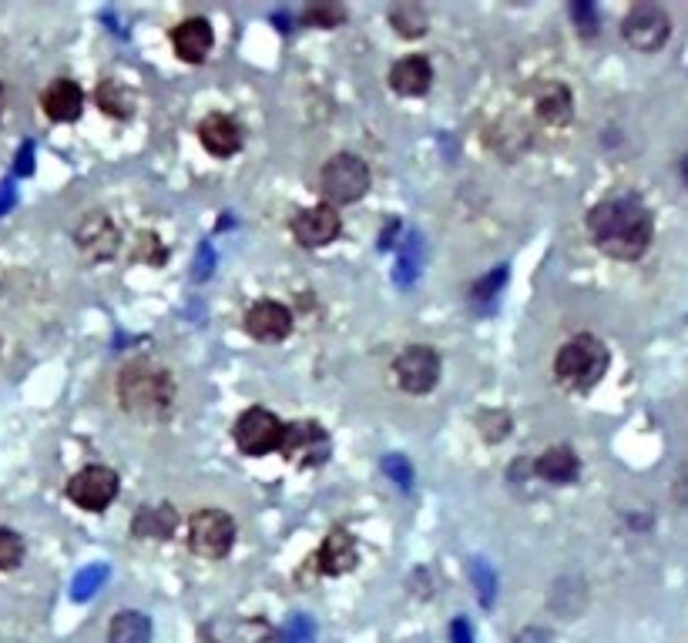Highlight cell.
I'll list each match as a JSON object with an SVG mask.
<instances>
[{
    "instance_id": "obj_28",
    "label": "cell",
    "mask_w": 688,
    "mask_h": 643,
    "mask_svg": "<svg viewBox=\"0 0 688 643\" xmlns=\"http://www.w3.org/2000/svg\"><path fill=\"white\" fill-rule=\"evenodd\" d=\"M104 576H108L104 566H88L84 573L74 576V583H71V596H74V600H88V596L104 583Z\"/></svg>"
},
{
    "instance_id": "obj_19",
    "label": "cell",
    "mask_w": 688,
    "mask_h": 643,
    "mask_svg": "<svg viewBox=\"0 0 688 643\" xmlns=\"http://www.w3.org/2000/svg\"><path fill=\"white\" fill-rule=\"evenodd\" d=\"M433 84V68L427 58L413 54V58H403L390 68V88L403 98H423Z\"/></svg>"
},
{
    "instance_id": "obj_37",
    "label": "cell",
    "mask_w": 688,
    "mask_h": 643,
    "mask_svg": "<svg viewBox=\"0 0 688 643\" xmlns=\"http://www.w3.org/2000/svg\"><path fill=\"white\" fill-rule=\"evenodd\" d=\"M678 171H681V181H685V188H688V154L681 158V164H678Z\"/></svg>"
},
{
    "instance_id": "obj_22",
    "label": "cell",
    "mask_w": 688,
    "mask_h": 643,
    "mask_svg": "<svg viewBox=\"0 0 688 643\" xmlns=\"http://www.w3.org/2000/svg\"><path fill=\"white\" fill-rule=\"evenodd\" d=\"M548 606L561 616V620H575L585 606H588V583L578 576H565L551 586V600Z\"/></svg>"
},
{
    "instance_id": "obj_7",
    "label": "cell",
    "mask_w": 688,
    "mask_h": 643,
    "mask_svg": "<svg viewBox=\"0 0 688 643\" xmlns=\"http://www.w3.org/2000/svg\"><path fill=\"white\" fill-rule=\"evenodd\" d=\"M189 546L202 560H222L236 546V520L226 510H199L189 523Z\"/></svg>"
},
{
    "instance_id": "obj_31",
    "label": "cell",
    "mask_w": 688,
    "mask_h": 643,
    "mask_svg": "<svg viewBox=\"0 0 688 643\" xmlns=\"http://www.w3.org/2000/svg\"><path fill=\"white\" fill-rule=\"evenodd\" d=\"M302 21L316 24V28H336V24L347 21V11H342V8H309L302 14Z\"/></svg>"
},
{
    "instance_id": "obj_26",
    "label": "cell",
    "mask_w": 688,
    "mask_h": 643,
    "mask_svg": "<svg viewBox=\"0 0 688 643\" xmlns=\"http://www.w3.org/2000/svg\"><path fill=\"white\" fill-rule=\"evenodd\" d=\"M24 560V540L18 530L0 526V570H18Z\"/></svg>"
},
{
    "instance_id": "obj_25",
    "label": "cell",
    "mask_w": 688,
    "mask_h": 643,
    "mask_svg": "<svg viewBox=\"0 0 688 643\" xmlns=\"http://www.w3.org/2000/svg\"><path fill=\"white\" fill-rule=\"evenodd\" d=\"M390 24H393V31L400 34V38H423L427 31H430V18H427V11L420 8V4H397L393 11H390Z\"/></svg>"
},
{
    "instance_id": "obj_36",
    "label": "cell",
    "mask_w": 688,
    "mask_h": 643,
    "mask_svg": "<svg viewBox=\"0 0 688 643\" xmlns=\"http://www.w3.org/2000/svg\"><path fill=\"white\" fill-rule=\"evenodd\" d=\"M671 496L681 503V506H688V463L678 470V476H675V490H671Z\"/></svg>"
},
{
    "instance_id": "obj_6",
    "label": "cell",
    "mask_w": 688,
    "mask_h": 643,
    "mask_svg": "<svg viewBox=\"0 0 688 643\" xmlns=\"http://www.w3.org/2000/svg\"><path fill=\"white\" fill-rule=\"evenodd\" d=\"M621 38L638 54H655L671 38V18L658 4H635L621 21Z\"/></svg>"
},
{
    "instance_id": "obj_27",
    "label": "cell",
    "mask_w": 688,
    "mask_h": 643,
    "mask_svg": "<svg viewBox=\"0 0 688 643\" xmlns=\"http://www.w3.org/2000/svg\"><path fill=\"white\" fill-rule=\"evenodd\" d=\"M279 643H316V623L312 616L306 613H296L286 620L282 633H279Z\"/></svg>"
},
{
    "instance_id": "obj_17",
    "label": "cell",
    "mask_w": 688,
    "mask_h": 643,
    "mask_svg": "<svg viewBox=\"0 0 688 643\" xmlns=\"http://www.w3.org/2000/svg\"><path fill=\"white\" fill-rule=\"evenodd\" d=\"M199 141L216 158H232L242 148V128L229 114H209L199 124Z\"/></svg>"
},
{
    "instance_id": "obj_20",
    "label": "cell",
    "mask_w": 688,
    "mask_h": 643,
    "mask_svg": "<svg viewBox=\"0 0 688 643\" xmlns=\"http://www.w3.org/2000/svg\"><path fill=\"white\" fill-rule=\"evenodd\" d=\"M134 536L141 540H168L179 530V513L171 510V503H158V506H141L134 523H131Z\"/></svg>"
},
{
    "instance_id": "obj_8",
    "label": "cell",
    "mask_w": 688,
    "mask_h": 643,
    "mask_svg": "<svg viewBox=\"0 0 688 643\" xmlns=\"http://www.w3.org/2000/svg\"><path fill=\"white\" fill-rule=\"evenodd\" d=\"M279 453L299 466V470H316L329 460L332 453V443H329V433L319 425V422H289L286 433H282V443H279Z\"/></svg>"
},
{
    "instance_id": "obj_24",
    "label": "cell",
    "mask_w": 688,
    "mask_h": 643,
    "mask_svg": "<svg viewBox=\"0 0 688 643\" xmlns=\"http://www.w3.org/2000/svg\"><path fill=\"white\" fill-rule=\"evenodd\" d=\"M94 101H98V108H101L104 114H111V118H131V111H134V94H131L121 81H114V78H104V81L98 84Z\"/></svg>"
},
{
    "instance_id": "obj_5",
    "label": "cell",
    "mask_w": 688,
    "mask_h": 643,
    "mask_svg": "<svg viewBox=\"0 0 688 643\" xmlns=\"http://www.w3.org/2000/svg\"><path fill=\"white\" fill-rule=\"evenodd\" d=\"M282 433H286V422L269 412V409H246L236 425H232V440L236 446L246 453V456H266V453H276L279 443H282Z\"/></svg>"
},
{
    "instance_id": "obj_13",
    "label": "cell",
    "mask_w": 688,
    "mask_h": 643,
    "mask_svg": "<svg viewBox=\"0 0 688 643\" xmlns=\"http://www.w3.org/2000/svg\"><path fill=\"white\" fill-rule=\"evenodd\" d=\"M246 332L256 342H282L292 332V312L282 302L262 299L246 312Z\"/></svg>"
},
{
    "instance_id": "obj_4",
    "label": "cell",
    "mask_w": 688,
    "mask_h": 643,
    "mask_svg": "<svg viewBox=\"0 0 688 643\" xmlns=\"http://www.w3.org/2000/svg\"><path fill=\"white\" fill-rule=\"evenodd\" d=\"M319 191L332 204H353L370 191V168L360 154H332L319 171Z\"/></svg>"
},
{
    "instance_id": "obj_32",
    "label": "cell",
    "mask_w": 688,
    "mask_h": 643,
    "mask_svg": "<svg viewBox=\"0 0 688 643\" xmlns=\"http://www.w3.org/2000/svg\"><path fill=\"white\" fill-rule=\"evenodd\" d=\"M383 470H387L393 480H400V486H403V490H410L413 473H410V463H407L403 456H387V460H383Z\"/></svg>"
},
{
    "instance_id": "obj_29",
    "label": "cell",
    "mask_w": 688,
    "mask_h": 643,
    "mask_svg": "<svg viewBox=\"0 0 688 643\" xmlns=\"http://www.w3.org/2000/svg\"><path fill=\"white\" fill-rule=\"evenodd\" d=\"M507 285V265H497L490 275H483L477 285H473V302H487V299H497L500 289Z\"/></svg>"
},
{
    "instance_id": "obj_2",
    "label": "cell",
    "mask_w": 688,
    "mask_h": 643,
    "mask_svg": "<svg viewBox=\"0 0 688 643\" xmlns=\"http://www.w3.org/2000/svg\"><path fill=\"white\" fill-rule=\"evenodd\" d=\"M176 399H179L176 375L151 359H134L118 375V402L124 412L138 419L148 422L168 419L171 409H176Z\"/></svg>"
},
{
    "instance_id": "obj_30",
    "label": "cell",
    "mask_w": 688,
    "mask_h": 643,
    "mask_svg": "<svg viewBox=\"0 0 688 643\" xmlns=\"http://www.w3.org/2000/svg\"><path fill=\"white\" fill-rule=\"evenodd\" d=\"M470 576H473V586L480 590V600H483V603H493L497 580H493L490 566H487L483 560H473V563H470Z\"/></svg>"
},
{
    "instance_id": "obj_12",
    "label": "cell",
    "mask_w": 688,
    "mask_h": 643,
    "mask_svg": "<svg viewBox=\"0 0 688 643\" xmlns=\"http://www.w3.org/2000/svg\"><path fill=\"white\" fill-rule=\"evenodd\" d=\"M74 242H78V249L88 259L101 262V259H111L118 252L121 235H118L114 222L108 219L104 211H88L84 219L78 222V229H74Z\"/></svg>"
},
{
    "instance_id": "obj_9",
    "label": "cell",
    "mask_w": 688,
    "mask_h": 643,
    "mask_svg": "<svg viewBox=\"0 0 688 643\" xmlns=\"http://www.w3.org/2000/svg\"><path fill=\"white\" fill-rule=\"evenodd\" d=\"M68 500L84 513H104L118 496V473L108 466H84L68 480Z\"/></svg>"
},
{
    "instance_id": "obj_23",
    "label": "cell",
    "mask_w": 688,
    "mask_h": 643,
    "mask_svg": "<svg viewBox=\"0 0 688 643\" xmlns=\"http://www.w3.org/2000/svg\"><path fill=\"white\" fill-rule=\"evenodd\" d=\"M108 643H151V620L141 610L114 613L108 626Z\"/></svg>"
},
{
    "instance_id": "obj_35",
    "label": "cell",
    "mask_w": 688,
    "mask_h": 643,
    "mask_svg": "<svg viewBox=\"0 0 688 643\" xmlns=\"http://www.w3.org/2000/svg\"><path fill=\"white\" fill-rule=\"evenodd\" d=\"M450 643H473V633H470V623L463 616H457L450 623Z\"/></svg>"
},
{
    "instance_id": "obj_14",
    "label": "cell",
    "mask_w": 688,
    "mask_h": 643,
    "mask_svg": "<svg viewBox=\"0 0 688 643\" xmlns=\"http://www.w3.org/2000/svg\"><path fill=\"white\" fill-rule=\"evenodd\" d=\"M357 563H360V550H357L353 533H347V530H332L322 540V546H319V553L312 560V566L322 576H342V573H350Z\"/></svg>"
},
{
    "instance_id": "obj_33",
    "label": "cell",
    "mask_w": 688,
    "mask_h": 643,
    "mask_svg": "<svg viewBox=\"0 0 688 643\" xmlns=\"http://www.w3.org/2000/svg\"><path fill=\"white\" fill-rule=\"evenodd\" d=\"M571 14H575V21H578V31L581 34H598V14H595V8H588V4H575L571 8Z\"/></svg>"
},
{
    "instance_id": "obj_38",
    "label": "cell",
    "mask_w": 688,
    "mask_h": 643,
    "mask_svg": "<svg viewBox=\"0 0 688 643\" xmlns=\"http://www.w3.org/2000/svg\"><path fill=\"white\" fill-rule=\"evenodd\" d=\"M0 108H4V84H0Z\"/></svg>"
},
{
    "instance_id": "obj_3",
    "label": "cell",
    "mask_w": 688,
    "mask_h": 643,
    "mask_svg": "<svg viewBox=\"0 0 688 643\" xmlns=\"http://www.w3.org/2000/svg\"><path fill=\"white\" fill-rule=\"evenodd\" d=\"M611 365V352L598 335H575L555 355V379L571 392H591Z\"/></svg>"
},
{
    "instance_id": "obj_18",
    "label": "cell",
    "mask_w": 688,
    "mask_h": 643,
    "mask_svg": "<svg viewBox=\"0 0 688 643\" xmlns=\"http://www.w3.org/2000/svg\"><path fill=\"white\" fill-rule=\"evenodd\" d=\"M535 111L548 128H565L575 114V98L561 81H545L535 91Z\"/></svg>"
},
{
    "instance_id": "obj_1",
    "label": "cell",
    "mask_w": 688,
    "mask_h": 643,
    "mask_svg": "<svg viewBox=\"0 0 688 643\" xmlns=\"http://www.w3.org/2000/svg\"><path fill=\"white\" fill-rule=\"evenodd\" d=\"M588 235L615 262H638L655 242V214L638 194H611L588 211Z\"/></svg>"
},
{
    "instance_id": "obj_34",
    "label": "cell",
    "mask_w": 688,
    "mask_h": 643,
    "mask_svg": "<svg viewBox=\"0 0 688 643\" xmlns=\"http://www.w3.org/2000/svg\"><path fill=\"white\" fill-rule=\"evenodd\" d=\"M513 643H555V636L545 626H528V630H521L518 636H513Z\"/></svg>"
},
{
    "instance_id": "obj_11",
    "label": "cell",
    "mask_w": 688,
    "mask_h": 643,
    "mask_svg": "<svg viewBox=\"0 0 688 643\" xmlns=\"http://www.w3.org/2000/svg\"><path fill=\"white\" fill-rule=\"evenodd\" d=\"M342 232V222L332 204H312L302 208L292 219V235L302 249H322L329 242H336Z\"/></svg>"
},
{
    "instance_id": "obj_15",
    "label": "cell",
    "mask_w": 688,
    "mask_h": 643,
    "mask_svg": "<svg viewBox=\"0 0 688 643\" xmlns=\"http://www.w3.org/2000/svg\"><path fill=\"white\" fill-rule=\"evenodd\" d=\"M212 24L206 18H189L179 28H171V48H176L179 61L186 64H202L212 51Z\"/></svg>"
},
{
    "instance_id": "obj_10",
    "label": "cell",
    "mask_w": 688,
    "mask_h": 643,
    "mask_svg": "<svg viewBox=\"0 0 688 643\" xmlns=\"http://www.w3.org/2000/svg\"><path fill=\"white\" fill-rule=\"evenodd\" d=\"M393 375L403 392L427 395L440 382V355L430 345H407L393 362Z\"/></svg>"
},
{
    "instance_id": "obj_16",
    "label": "cell",
    "mask_w": 688,
    "mask_h": 643,
    "mask_svg": "<svg viewBox=\"0 0 688 643\" xmlns=\"http://www.w3.org/2000/svg\"><path fill=\"white\" fill-rule=\"evenodd\" d=\"M41 111L58 121V124H68V121H78L81 111H84V91L68 81V78H58L51 81L44 91H41Z\"/></svg>"
},
{
    "instance_id": "obj_21",
    "label": "cell",
    "mask_w": 688,
    "mask_h": 643,
    "mask_svg": "<svg viewBox=\"0 0 688 643\" xmlns=\"http://www.w3.org/2000/svg\"><path fill=\"white\" fill-rule=\"evenodd\" d=\"M535 470H538L541 480L558 483V486H568V483L578 480V473H581V460H578V453H575L571 446H551V450L541 453V460H538Z\"/></svg>"
}]
</instances>
